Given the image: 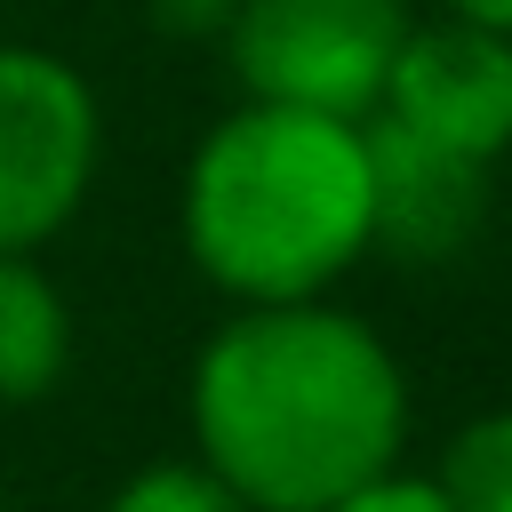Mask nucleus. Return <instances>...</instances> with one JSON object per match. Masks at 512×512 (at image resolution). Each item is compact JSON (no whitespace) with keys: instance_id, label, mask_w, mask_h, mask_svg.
<instances>
[{"instance_id":"nucleus-1","label":"nucleus","mask_w":512,"mask_h":512,"mask_svg":"<svg viewBox=\"0 0 512 512\" xmlns=\"http://www.w3.org/2000/svg\"><path fill=\"white\" fill-rule=\"evenodd\" d=\"M208 472L256 512H328L392 472L408 392L392 352L328 304H248L192 376Z\"/></svg>"},{"instance_id":"nucleus-2","label":"nucleus","mask_w":512,"mask_h":512,"mask_svg":"<svg viewBox=\"0 0 512 512\" xmlns=\"http://www.w3.org/2000/svg\"><path fill=\"white\" fill-rule=\"evenodd\" d=\"M184 240L200 272L248 304H304L368 248V152L360 120L248 104L232 112L184 184Z\"/></svg>"},{"instance_id":"nucleus-3","label":"nucleus","mask_w":512,"mask_h":512,"mask_svg":"<svg viewBox=\"0 0 512 512\" xmlns=\"http://www.w3.org/2000/svg\"><path fill=\"white\" fill-rule=\"evenodd\" d=\"M224 40L256 104L368 120L408 40V8L400 0H240Z\"/></svg>"},{"instance_id":"nucleus-4","label":"nucleus","mask_w":512,"mask_h":512,"mask_svg":"<svg viewBox=\"0 0 512 512\" xmlns=\"http://www.w3.org/2000/svg\"><path fill=\"white\" fill-rule=\"evenodd\" d=\"M96 168V104L72 64L0 48V256L48 240Z\"/></svg>"},{"instance_id":"nucleus-5","label":"nucleus","mask_w":512,"mask_h":512,"mask_svg":"<svg viewBox=\"0 0 512 512\" xmlns=\"http://www.w3.org/2000/svg\"><path fill=\"white\" fill-rule=\"evenodd\" d=\"M376 112L464 160H496L512 144V32H488L464 16L424 24V32L408 24Z\"/></svg>"},{"instance_id":"nucleus-6","label":"nucleus","mask_w":512,"mask_h":512,"mask_svg":"<svg viewBox=\"0 0 512 512\" xmlns=\"http://www.w3.org/2000/svg\"><path fill=\"white\" fill-rule=\"evenodd\" d=\"M360 152H368V240H384L408 264L456 256L480 216H488V160H464L384 112L360 120Z\"/></svg>"},{"instance_id":"nucleus-7","label":"nucleus","mask_w":512,"mask_h":512,"mask_svg":"<svg viewBox=\"0 0 512 512\" xmlns=\"http://www.w3.org/2000/svg\"><path fill=\"white\" fill-rule=\"evenodd\" d=\"M56 368H64V304L24 256H0V400H40Z\"/></svg>"},{"instance_id":"nucleus-8","label":"nucleus","mask_w":512,"mask_h":512,"mask_svg":"<svg viewBox=\"0 0 512 512\" xmlns=\"http://www.w3.org/2000/svg\"><path fill=\"white\" fill-rule=\"evenodd\" d=\"M432 488L448 496V512H512V408L464 424Z\"/></svg>"},{"instance_id":"nucleus-9","label":"nucleus","mask_w":512,"mask_h":512,"mask_svg":"<svg viewBox=\"0 0 512 512\" xmlns=\"http://www.w3.org/2000/svg\"><path fill=\"white\" fill-rule=\"evenodd\" d=\"M112 512H248V504H240L208 464H152L144 480L120 488Z\"/></svg>"},{"instance_id":"nucleus-10","label":"nucleus","mask_w":512,"mask_h":512,"mask_svg":"<svg viewBox=\"0 0 512 512\" xmlns=\"http://www.w3.org/2000/svg\"><path fill=\"white\" fill-rule=\"evenodd\" d=\"M328 512H448V496L432 488V480H368V488H352L344 504H328Z\"/></svg>"},{"instance_id":"nucleus-11","label":"nucleus","mask_w":512,"mask_h":512,"mask_svg":"<svg viewBox=\"0 0 512 512\" xmlns=\"http://www.w3.org/2000/svg\"><path fill=\"white\" fill-rule=\"evenodd\" d=\"M232 8H240V0H152V16H160L168 32H224Z\"/></svg>"},{"instance_id":"nucleus-12","label":"nucleus","mask_w":512,"mask_h":512,"mask_svg":"<svg viewBox=\"0 0 512 512\" xmlns=\"http://www.w3.org/2000/svg\"><path fill=\"white\" fill-rule=\"evenodd\" d=\"M448 16H464V24H488V32H512V0H448Z\"/></svg>"}]
</instances>
